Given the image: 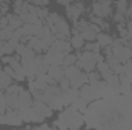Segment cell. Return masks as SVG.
<instances>
[{
  "label": "cell",
  "instance_id": "obj_1",
  "mask_svg": "<svg viewBox=\"0 0 132 130\" xmlns=\"http://www.w3.org/2000/svg\"><path fill=\"white\" fill-rule=\"evenodd\" d=\"M60 129H78L83 126V116L81 112H78L75 107H66L59 116V121L54 124Z\"/></svg>",
  "mask_w": 132,
  "mask_h": 130
},
{
  "label": "cell",
  "instance_id": "obj_2",
  "mask_svg": "<svg viewBox=\"0 0 132 130\" xmlns=\"http://www.w3.org/2000/svg\"><path fill=\"white\" fill-rule=\"evenodd\" d=\"M46 25L51 28V31H52L55 38H62V40H68L69 38L71 26L68 25L65 17H62L60 14H57V12L49 14L46 17Z\"/></svg>",
  "mask_w": 132,
  "mask_h": 130
},
{
  "label": "cell",
  "instance_id": "obj_3",
  "mask_svg": "<svg viewBox=\"0 0 132 130\" xmlns=\"http://www.w3.org/2000/svg\"><path fill=\"white\" fill-rule=\"evenodd\" d=\"M104 60L101 57L100 52H91V51H83L81 54L77 55V63L75 64L78 66L83 72H91L95 69V66L98 61Z\"/></svg>",
  "mask_w": 132,
  "mask_h": 130
},
{
  "label": "cell",
  "instance_id": "obj_4",
  "mask_svg": "<svg viewBox=\"0 0 132 130\" xmlns=\"http://www.w3.org/2000/svg\"><path fill=\"white\" fill-rule=\"evenodd\" d=\"M111 48H112V54L115 55V58L118 60V63H126V61H129L132 60V49L129 46H126V44H123V43H118V41H112V44H111Z\"/></svg>",
  "mask_w": 132,
  "mask_h": 130
},
{
  "label": "cell",
  "instance_id": "obj_5",
  "mask_svg": "<svg viewBox=\"0 0 132 130\" xmlns=\"http://www.w3.org/2000/svg\"><path fill=\"white\" fill-rule=\"evenodd\" d=\"M78 95L83 98V99H86L88 103H94V101H97L100 98H103V92L100 90L97 86H92V84L86 83L85 86L80 87Z\"/></svg>",
  "mask_w": 132,
  "mask_h": 130
},
{
  "label": "cell",
  "instance_id": "obj_6",
  "mask_svg": "<svg viewBox=\"0 0 132 130\" xmlns=\"http://www.w3.org/2000/svg\"><path fill=\"white\" fill-rule=\"evenodd\" d=\"M34 104V99H32V94L31 90H25L22 89V92L19 94V104H17V110L20 112V115H25L31 110Z\"/></svg>",
  "mask_w": 132,
  "mask_h": 130
},
{
  "label": "cell",
  "instance_id": "obj_7",
  "mask_svg": "<svg viewBox=\"0 0 132 130\" xmlns=\"http://www.w3.org/2000/svg\"><path fill=\"white\" fill-rule=\"evenodd\" d=\"M92 14L101 18H108L112 15V3L111 0H97L92 5Z\"/></svg>",
  "mask_w": 132,
  "mask_h": 130
},
{
  "label": "cell",
  "instance_id": "obj_8",
  "mask_svg": "<svg viewBox=\"0 0 132 130\" xmlns=\"http://www.w3.org/2000/svg\"><path fill=\"white\" fill-rule=\"evenodd\" d=\"M85 11V6L83 3H78V2H72L69 5H66V15L72 20V22H77L80 18V15L83 14Z\"/></svg>",
  "mask_w": 132,
  "mask_h": 130
},
{
  "label": "cell",
  "instance_id": "obj_9",
  "mask_svg": "<svg viewBox=\"0 0 132 130\" xmlns=\"http://www.w3.org/2000/svg\"><path fill=\"white\" fill-rule=\"evenodd\" d=\"M15 54H17L22 60H32L34 57L37 55V52L34 51L28 43H25V41H20V43L17 44V48H15Z\"/></svg>",
  "mask_w": 132,
  "mask_h": 130
},
{
  "label": "cell",
  "instance_id": "obj_10",
  "mask_svg": "<svg viewBox=\"0 0 132 130\" xmlns=\"http://www.w3.org/2000/svg\"><path fill=\"white\" fill-rule=\"evenodd\" d=\"M65 55L63 52H60V51H55V49H52V48H49L48 49V52L45 54V60L48 61V64H63V60H65Z\"/></svg>",
  "mask_w": 132,
  "mask_h": 130
},
{
  "label": "cell",
  "instance_id": "obj_11",
  "mask_svg": "<svg viewBox=\"0 0 132 130\" xmlns=\"http://www.w3.org/2000/svg\"><path fill=\"white\" fill-rule=\"evenodd\" d=\"M128 5H129L128 0H117V3H115V14H114V20H115L117 23H123V22H126L125 14H126Z\"/></svg>",
  "mask_w": 132,
  "mask_h": 130
},
{
  "label": "cell",
  "instance_id": "obj_12",
  "mask_svg": "<svg viewBox=\"0 0 132 130\" xmlns=\"http://www.w3.org/2000/svg\"><path fill=\"white\" fill-rule=\"evenodd\" d=\"M5 118H6V124H9V126H20L22 121H23V118H22V115H20V112L17 109L6 110Z\"/></svg>",
  "mask_w": 132,
  "mask_h": 130
},
{
  "label": "cell",
  "instance_id": "obj_13",
  "mask_svg": "<svg viewBox=\"0 0 132 130\" xmlns=\"http://www.w3.org/2000/svg\"><path fill=\"white\" fill-rule=\"evenodd\" d=\"M43 41H45V44L48 46V49L51 48V44H52V41L55 40V37H54V34H52V31H51V28L45 23L42 28H40V31H38V34H37Z\"/></svg>",
  "mask_w": 132,
  "mask_h": 130
},
{
  "label": "cell",
  "instance_id": "obj_14",
  "mask_svg": "<svg viewBox=\"0 0 132 130\" xmlns=\"http://www.w3.org/2000/svg\"><path fill=\"white\" fill-rule=\"evenodd\" d=\"M55 83H59L63 77H65V67L62 64H51L48 67V72H46Z\"/></svg>",
  "mask_w": 132,
  "mask_h": 130
},
{
  "label": "cell",
  "instance_id": "obj_15",
  "mask_svg": "<svg viewBox=\"0 0 132 130\" xmlns=\"http://www.w3.org/2000/svg\"><path fill=\"white\" fill-rule=\"evenodd\" d=\"M69 83H71V87H74V89H80L81 86H85V84L88 83V73L83 72V70H80L75 77H72V78L69 80Z\"/></svg>",
  "mask_w": 132,
  "mask_h": 130
},
{
  "label": "cell",
  "instance_id": "obj_16",
  "mask_svg": "<svg viewBox=\"0 0 132 130\" xmlns=\"http://www.w3.org/2000/svg\"><path fill=\"white\" fill-rule=\"evenodd\" d=\"M51 48L55 49V51H60V52H63V54H69V51L72 49L71 43H69L68 40H62V38H55V40L52 41Z\"/></svg>",
  "mask_w": 132,
  "mask_h": 130
},
{
  "label": "cell",
  "instance_id": "obj_17",
  "mask_svg": "<svg viewBox=\"0 0 132 130\" xmlns=\"http://www.w3.org/2000/svg\"><path fill=\"white\" fill-rule=\"evenodd\" d=\"M95 67H97V72L100 73V77H101L103 80H108V78H109V77H111V75L114 73L112 67H111V66L108 64V63H106L104 60H101V61H98Z\"/></svg>",
  "mask_w": 132,
  "mask_h": 130
},
{
  "label": "cell",
  "instance_id": "obj_18",
  "mask_svg": "<svg viewBox=\"0 0 132 130\" xmlns=\"http://www.w3.org/2000/svg\"><path fill=\"white\" fill-rule=\"evenodd\" d=\"M14 11L17 15H22L29 11V3L26 0H15L14 2Z\"/></svg>",
  "mask_w": 132,
  "mask_h": 130
},
{
  "label": "cell",
  "instance_id": "obj_19",
  "mask_svg": "<svg viewBox=\"0 0 132 130\" xmlns=\"http://www.w3.org/2000/svg\"><path fill=\"white\" fill-rule=\"evenodd\" d=\"M112 41H114V38H112L109 34H106V32H98V35H97V43H98L101 48H108V46H111Z\"/></svg>",
  "mask_w": 132,
  "mask_h": 130
},
{
  "label": "cell",
  "instance_id": "obj_20",
  "mask_svg": "<svg viewBox=\"0 0 132 130\" xmlns=\"http://www.w3.org/2000/svg\"><path fill=\"white\" fill-rule=\"evenodd\" d=\"M5 97H6V104H8L9 109H17V104H19V94L5 92Z\"/></svg>",
  "mask_w": 132,
  "mask_h": 130
},
{
  "label": "cell",
  "instance_id": "obj_21",
  "mask_svg": "<svg viewBox=\"0 0 132 130\" xmlns=\"http://www.w3.org/2000/svg\"><path fill=\"white\" fill-rule=\"evenodd\" d=\"M71 104H72V107H75V109H77L78 112H81V113L88 110V101H86V99H83L80 95L75 98V99H74Z\"/></svg>",
  "mask_w": 132,
  "mask_h": 130
},
{
  "label": "cell",
  "instance_id": "obj_22",
  "mask_svg": "<svg viewBox=\"0 0 132 130\" xmlns=\"http://www.w3.org/2000/svg\"><path fill=\"white\" fill-rule=\"evenodd\" d=\"M85 38L80 35V34H74L72 35V38H71V46H72V49H83V46H85Z\"/></svg>",
  "mask_w": 132,
  "mask_h": 130
},
{
  "label": "cell",
  "instance_id": "obj_23",
  "mask_svg": "<svg viewBox=\"0 0 132 130\" xmlns=\"http://www.w3.org/2000/svg\"><path fill=\"white\" fill-rule=\"evenodd\" d=\"M6 17H8V25H9L12 29H17V28L23 26V22H22L20 15L14 14V15H6Z\"/></svg>",
  "mask_w": 132,
  "mask_h": 130
},
{
  "label": "cell",
  "instance_id": "obj_24",
  "mask_svg": "<svg viewBox=\"0 0 132 130\" xmlns=\"http://www.w3.org/2000/svg\"><path fill=\"white\" fill-rule=\"evenodd\" d=\"M0 46H2V51L5 55H12L15 52V46L9 41V40H5V41H0Z\"/></svg>",
  "mask_w": 132,
  "mask_h": 130
},
{
  "label": "cell",
  "instance_id": "obj_25",
  "mask_svg": "<svg viewBox=\"0 0 132 130\" xmlns=\"http://www.w3.org/2000/svg\"><path fill=\"white\" fill-rule=\"evenodd\" d=\"M12 32H14V29L8 25V26H5V28H0V41H5V40H9L11 37H12Z\"/></svg>",
  "mask_w": 132,
  "mask_h": 130
},
{
  "label": "cell",
  "instance_id": "obj_26",
  "mask_svg": "<svg viewBox=\"0 0 132 130\" xmlns=\"http://www.w3.org/2000/svg\"><path fill=\"white\" fill-rule=\"evenodd\" d=\"M0 84L6 89L9 84H12V77H9L5 70H0Z\"/></svg>",
  "mask_w": 132,
  "mask_h": 130
},
{
  "label": "cell",
  "instance_id": "obj_27",
  "mask_svg": "<svg viewBox=\"0 0 132 130\" xmlns=\"http://www.w3.org/2000/svg\"><path fill=\"white\" fill-rule=\"evenodd\" d=\"M20 18H22V22H23V23H35V22L38 20V17H37L34 12H29V11H28V12H25V14H22V15H20Z\"/></svg>",
  "mask_w": 132,
  "mask_h": 130
},
{
  "label": "cell",
  "instance_id": "obj_28",
  "mask_svg": "<svg viewBox=\"0 0 132 130\" xmlns=\"http://www.w3.org/2000/svg\"><path fill=\"white\" fill-rule=\"evenodd\" d=\"M86 73H88V83H89V84H92V86H95L100 80H101V77H100L98 72L91 70V72H86Z\"/></svg>",
  "mask_w": 132,
  "mask_h": 130
},
{
  "label": "cell",
  "instance_id": "obj_29",
  "mask_svg": "<svg viewBox=\"0 0 132 130\" xmlns=\"http://www.w3.org/2000/svg\"><path fill=\"white\" fill-rule=\"evenodd\" d=\"M83 49L85 51H91V52H100V49H101V46H100L98 43L94 40V41H89V43H85V46H83Z\"/></svg>",
  "mask_w": 132,
  "mask_h": 130
},
{
  "label": "cell",
  "instance_id": "obj_30",
  "mask_svg": "<svg viewBox=\"0 0 132 130\" xmlns=\"http://www.w3.org/2000/svg\"><path fill=\"white\" fill-rule=\"evenodd\" d=\"M77 63V55H74V54H66L65 55V60H63V66H72Z\"/></svg>",
  "mask_w": 132,
  "mask_h": 130
},
{
  "label": "cell",
  "instance_id": "obj_31",
  "mask_svg": "<svg viewBox=\"0 0 132 130\" xmlns=\"http://www.w3.org/2000/svg\"><path fill=\"white\" fill-rule=\"evenodd\" d=\"M6 107H8V104H6V97H5V94L0 90V115H5V113H6Z\"/></svg>",
  "mask_w": 132,
  "mask_h": 130
},
{
  "label": "cell",
  "instance_id": "obj_32",
  "mask_svg": "<svg viewBox=\"0 0 132 130\" xmlns=\"http://www.w3.org/2000/svg\"><path fill=\"white\" fill-rule=\"evenodd\" d=\"M6 92H14V94H20L22 92V86L20 84H9L8 87H6Z\"/></svg>",
  "mask_w": 132,
  "mask_h": 130
},
{
  "label": "cell",
  "instance_id": "obj_33",
  "mask_svg": "<svg viewBox=\"0 0 132 130\" xmlns=\"http://www.w3.org/2000/svg\"><path fill=\"white\" fill-rule=\"evenodd\" d=\"M59 86H60L63 90H66V89H69V87H71V83H69V80H68L66 77H63V78L59 81Z\"/></svg>",
  "mask_w": 132,
  "mask_h": 130
},
{
  "label": "cell",
  "instance_id": "obj_34",
  "mask_svg": "<svg viewBox=\"0 0 132 130\" xmlns=\"http://www.w3.org/2000/svg\"><path fill=\"white\" fill-rule=\"evenodd\" d=\"M32 5H37V6H46L49 3V0H31Z\"/></svg>",
  "mask_w": 132,
  "mask_h": 130
},
{
  "label": "cell",
  "instance_id": "obj_35",
  "mask_svg": "<svg viewBox=\"0 0 132 130\" xmlns=\"http://www.w3.org/2000/svg\"><path fill=\"white\" fill-rule=\"evenodd\" d=\"M125 17H126V22L132 20V5H128V9H126V14H125Z\"/></svg>",
  "mask_w": 132,
  "mask_h": 130
},
{
  "label": "cell",
  "instance_id": "obj_36",
  "mask_svg": "<svg viewBox=\"0 0 132 130\" xmlns=\"http://www.w3.org/2000/svg\"><path fill=\"white\" fill-rule=\"evenodd\" d=\"M126 29H128V37L132 38V20L128 23V26H126Z\"/></svg>",
  "mask_w": 132,
  "mask_h": 130
},
{
  "label": "cell",
  "instance_id": "obj_37",
  "mask_svg": "<svg viewBox=\"0 0 132 130\" xmlns=\"http://www.w3.org/2000/svg\"><path fill=\"white\" fill-rule=\"evenodd\" d=\"M57 2H59V3H60V5H69V3H72V2H77V0H57Z\"/></svg>",
  "mask_w": 132,
  "mask_h": 130
},
{
  "label": "cell",
  "instance_id": "obj_38",
  "mask_svg": "<svg viewBox=\"0 0 132 130\" xmlns=\"http://www.w3.org/2000/svg\"><path fill=\"white\" fill-rule=\"evenodd\" d=\"M5 54H3V51H2V46H0V60H2V57H3Z\"/></svg>",
  "mask_w": 132,
  "mask_h": 130
},
{
  "label": "cell",
  "instance_id": "obj_39",
  "mask_svg": "<svg viewBox=\"0 0 132 130\" xmlns=\"http://www.w3.org/2000/svg\"><path fill=\"white\" fill-rule=\"evenodd\" d=\"M0 70H3V66H2V60H0Z\"/></svg>",
  "mask_w": 132,
  "mask_h": 130
},
{
  "label": "cell",
  "instance_id": "obj_40",
  "mask_svg": "<svg viewBox=\"0 0 132 130\" xmlns=\"http://www.w3.org/2000/svg\"><path fill=\"white\" fill-rule=\"evenodd\" d=\"M2 17H3V14H2V11H0V18H2Z\"/></svg>",
  "mask_w": 132,
  "mask_h": 130
}]
</instances>
